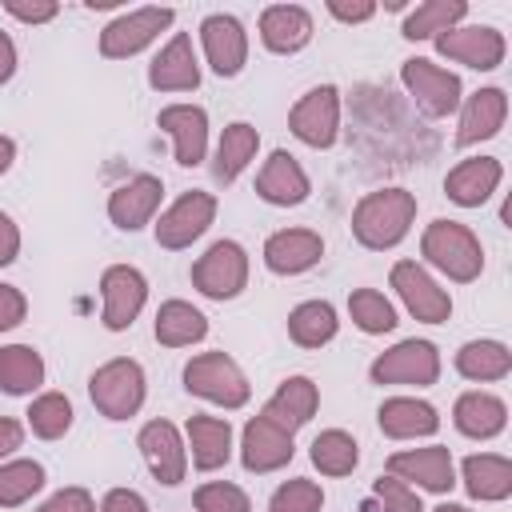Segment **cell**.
<instances>
[{"mask_svg":"<svg viewBox=\"0 0 512 512\" xmlns=\"http://www.w3.org/2000/svg\"><path fill=\"white\" fill-rule=\"evenodd\" d=\"M348 312H352V324H356L360 332H368V336H384V332L396 328V308H392V300H388L384 292H376V288H356V292L348 296Z\"/></svg>","mask_w":512,"mask_h":512,"instance_id":"38","label":"cell"},{"mask_svg":"<svg viewBox=\"0 0 512 512\" xmlns=\"http://www.w3.org/2000/svg\"><path fill=\"white\" fill-rule=\"evenodd\" d=\"M24 316H28V300H24V292L12 288V284H0V332L16 328Z\"/></svg>","mask_w":512,"mask_h":512,"instance_id":"46","label":"cell"},{"mask_svg":"<svg viewBox=\"0 0 512 512\" xmlns=\"http://www.w3.org/2000/svg\"><path fill=\"white\" fill-rule=\"evenodd\" d=\"M288 128L296 140H304L308 148H332L340 136V92L332 84L308 88L292 112H288Z\"/></svg>","mask_w":512,"mask_h":512,"instance_id":"9","label":"cell"},{"mask_svg":"<svg viewBox=\"0 0 512 512\" xmlns=\"http://www.w3.org/2000/svg\"><path fill=\"white\" fill-rule=\"evenodd\" d=\"M176 20L172 8H132L124 16H116L104 32H100V56L108 60H128L136 52H144L160 32H168Z\"/></svg>","mask_w":512,"mask_h":512,"instance_id":"8","label":"cell"},{"mask_svg":"<svg viewBox=\"0 0 512 512\" xmlns=\"http://www.w3.org/2000/svg\"><path fill=\"white\" fill-rule=\"evenodd\" d=\"M16 256H20V228L12 224L8 212H0V268L12 264Z\"/></svg>","mask_w":512,"mask_h":512,"instance_id":"49","label":"cell"},{"mask_svg":"<svg viewBox=\"0 0 512 512\" xmlns=\"http://www.w3.org/2000/svg\"><path fill=\"white\" fill-rule=\"evenodd\" d=\"M392 288L400 292L404 308L424 324H444L452 316V296L416 260H396L392 264Z\"/></svg>","mask_w":512,"mask_h":512,"instance_id":"12","label":"cell"},{"mask_svg":"<svg viewBox=\"0 0 512 512\" xmlns=\"http://www.w3.org/2000/svg\"><path fill=\"white\" fill-rule=\"evenodd\" d=\"M452 424L472 440H492L508 424V404L492 392H464L452 408Z\"/></svg>","mask_w":512,"mask_h":512,"instance_id":"28","label":"cell"},{"mask_svg":"<svg viewBox=\"0 0 512 512\" xmlns=\"http://www.w3.org/2000/svg\"><path fill=\"white\" fill-rule=\"evenodd\" d=\"M192 284L208 300H232L248 284V252L236 240H216L196 264H192Z\"/></svg>","mask_w":512,"mask_h":512,"instance_id":"7","label":"cell"},{"mask_svg":"<svg viewBox=\"0 0 512 512\" xmlns=\"http://www.w3.org/2000/svg\"><path fill=\"white\" fill-rule=\"evenodd\" d=\"M456 372L464 380L488 384V380H504L512 372V352L500 340H468L456 352Z\"/></svg>","mask_w":512,"mask_h":512,"instance_id":"34","label":"cell"},{"mask_svg":"<svg viewBox=\"0 0 512 512\" xmlns=\"http://www.w3.org/2000/svg\"><path fill=\"white\" fill-rule=\"evenodd\" d=\"M20 444H24V424L12 416H0V460L12 456Z\"/></svg>","mask_w":512,"mask_h":512,"instance_id":"50","label":"cell"},{"mask_svg":"<svg viewBox=\"0 0 512 512\" xmlns=\"http://www.w3.org/2000/svg\"><path fill=\"white\" fill-rule=\"evenodd\" d=\"M156 124L172 136L180 168H196L204 160V152H208V112L200 104H168V108H160Z\"/></svg>","mask_w":512,"mask_h":512,"instance_id":"19","label":"cell"},{"mask_svg":"<svg viewBox=\"0 0 512 512\" xmlns=\"http://www.w3.org/2000/svg\"><path fill=\"white\" fill-rule=\"evenodd\" d=\"M200 44H204V56L212 64L216 76H236L248 60V32L236 16L228 12H212L204 16L200 24Z\"/></svg>","mask_w":512,"mask_h":512,"instance_id":"16","label":"cell"},{"mask_svg":"<svg viewBox=\"0 0 512 512\" xmlns=\"http://www.w3.org/2000/svg\"><path fill=\"white\" fill-rule=\"evenodd\" d=\"M328 12H332L336 20H344V24H364V20H372V16H376V4H368V0H356V4L332 0V4H328Z\"/></svg>","mask_w":512,"mask_h":512,"instance_id":"48","label":"cell"},{"mask_svg":"<svg viewBox=\"0 0 512 512\" xmlns=\"http://www.w3.org/2000/svg\"><path fill=\"white\" fill-rule=\"evenodd\" d=\"M500 180H504V168H500L496 156H472V160H460V164L448 172L444 192H448V200L460 204V208H480V204L500 188Z\"/></svg>","mask_w":512,"mask_h":512,"instance_id":"24","label":"cell"},{"mask_svg":"<svg viewBox=\"0 0 512 512\" xmlns=\"http://www.w3.org/2000/svg\"><path fill=\"white\" fill-rule=\"evenodd\" d=\"M28 428L32 436L40 440H60L68 428H72V404L64 392H40L32 404H28Z\"/></svg>","mask_w":512,"mask_h":512,"instance_id":"39","label":"cell"},{"mask_svg":"<svg viewBox=\"0 0 512 512\" xmlns=\"http://www.w3.org/2000/svg\"><path fill=\"white\" fill-rule=\"evenodd\" d=\"M160 196H164L160 176L140 172V176L124 180L120 188H112V196H108V220L116 228H124V232H136V228L152 224V216L160 208Z\"/></svg>","mask_w":512,"mask_h":512,"instance_id":"18","label":"cell"},{"mask_svg":"<svg viewBox=\"0 0 512 512\" xmlns=\"http://www.w3.org/2000/svg\"><path fill=\"white\" fill-rule=\"evenodd\" d=\"M140 452H144V464H148V472L160 480V484H168V488H176L180 480H184V472H188V448H184V440H180V432H176V424L172 420H148L144 428H140Z\"/></svg>","mask_w":512,"mask_h":512,"instance_id":"15","label":"cell"},{"mask_svg":"<svg viewBox=\"0 0 512 512\" xmlns=\"http://www.w3.org/2000/svg\"><path fill=\"white\" fill-rule=\"evenodd\" d=\"M336 328H340V320L328 300H304L288 312V336L300 348H324L336 336Z\"/></svg>","mask_w":512,"mask_h":512,"instance_id":"35","label":"cell"},{"mask_svg":"<svg viewBox=\"0 0 512 512\" xmlns=\"http://www.w3.org/2000/svg\"><path fill=\"white\" fill-rule=\"evenodd\" d=\"M464 472V488L472 500H508L512 496V460L496 456V452H476L460 464Z\"/></svg>","mask_w":512,"mask_h":512,"instance_id":"30","label":"cell"},{"mask_svg":"<svg viewBox=\"0 0 512 512\" xmlns=\"http://www.w3.org/2000/svg\"><path fill=\"white\" fill-rule=\"evenodd\" d=\"M400 80H404L408 96L416 100V108L424 116H432V120H444V116H452L460 108V92H464L460 76L440 68V64H432V60H424V56L404 60L400 64Z\"/></svg>","mask_w":512,"mask_h":512,"instance_id":"5","label":"cell"},{"mask_svg":"<svg viewBox=\"0 0 512 512\" xmlns=\"http://www.w3.org/2000/svg\"><path fill=\"white\" fill-rule=\"evenodd\" d=\"M320 508H324V492L316 480H304V476L284 480L268 500V512H320Z\"/></svg>","mask_w":512,"mask_h":512,"instance_id":"41","label":"cell"},{"mask_svg":"<svg viewBox=\"0 0 512 512\" xmlns=\"http://www.w3.org/2000/svg\"><path fill=\"white\" fill-rule=\"evenodd\" d=\"M308 192H312V184H308V172L300 168V160L292 152L276 148L256 176V196L276 208H296L308 200Z\"/></svg>","mask_w":512,"mask_h":512,"instance_id":"20","label":"cell"},{"mask_svg":"<svg viewBox=\"0 0 512 512\" xmlns=\"http://www.w3.org/2000/svg\"><path fill=\"white\" fill-rule=\"evenodd\" d=\"M44 488V468L36 460H8L0 464V508H20Z\"/></svg>","mask_w":512,"mask_h":512,"instance_id":"40","label":"cell"},{"mask_svg":"<svg viewBox=\"0 0 512 512\" xmlns=\"http://www.w3.org/2000/svg\"><path fill=\"white\" fill-rule=\"evenodd\" d=\"M196 512H252L244 488L228 484V480H212V484H200L196 496H192Z\"/></svg>","mask_w":512,"mask_h":512,"instance_id":"42","label":"cell"},{"mask_svg":"<svg viewBox=\"0 0 512 512\" xmlns=\"http://www.w3.org/2000/svg\"><path fill=\"white\" fill-rule=\"evenodd\" d=\"M372 492H376V508H368V512H424L420 508V496L412 492V484H404V480H396V476H380L376 484H372Z\"/></svg>","mask_w":512,"mask_h":512,"instance_id":"43","label":"cell"},{"mask_svg":"<svg viewBox=\"0 0 512 512\" xmlns=\"http://www.w3.org/2000/svg\"><path fill=\"white\" fill-rule=\"evenodd\" d=\"M388 476L416 484L424 492H452L456 484V464L452 452L444 444H428V448H404L388 456Z\"/></svg>","mask_w":512,"mask_h":512,"instance_id":"13","label":"cell"},{"mask_svg":"<svg viewBox=\"0 0 512 512\" xmlns=\"http://www.w3.org/2000/svg\"><path fill=\"white\" fill-rule=\"evenodd\" d=\"M152 332H156V344H164V348H188V344H200L208 336V320L188 300H164L156 308Z\"/></svg>","mask_w":512,"mask_h":512,"instance_id":"32","label":"cell"},{"mask_svg":"<svg viewBox=\"0 0 512 512\" xmlns=\"http://www.w3.org/2000/svg\"><path fill=\"white\" fill-rule=\"evenodd\" d=\"M44 384V360L32 344H8L0 348V392L8 396H32Z\"/></svg>","mask_w":512,"mask_h":512,"instance_id":"33","label":"cell"},{"mask_svg":"<svg viewBox=\"0 0 512 512\" xmlns=\"http://www.w3.org/2000/svg\"><path fill=\"white\" fill-rule=\"evenodd\" d=\"M96 512H148V504H144V496L132 492V488H112V492L100 500Z\"/></svg>","mask_w":512,"mask_h":512,"instance_id":"47","label":"cell"},{"mask_svg":"<svg viewBox=\"0 0 512 512\" xmlns=\"http://www.w3.org/2000/svg\"><path fill=\"white\" fill-rule=\"evenodd\" d=\"M12 160H16V144L8 136H0V176L12 168Z\"/></svg>","mask_w":512,"mask_h":512,"instance_id":"52","label":"cell"},{"mask_svg":"<svg viewBox=\"0 0 512 512\" xmlns=\"http://www.w3.org/2000/svg\"><path fill=\"white\" fill-rule=\"evenodd\" d=\"M312 464L324 472V476H348L356 464H360V448H356V440L348 436V432H340V428H328V432H320L316 440H312Z\"/></svg>","mask_w":512,"mask_h":512,"instance_id":"37","label":"cell"},{"mask_svg":"<svg viewBox=\"0 0 512 512\" xmlns=\"http://www.w3.org/2000/svg\"><path fill=\"white\" fill-rule=\"evenodd\" d=\"M184 388L208 404L220 408H244L252 396L248 376L240 372V364L228 352H200L184 364Z\"/></svg>","mask_w":512,"mask_h":512,"instance_id":"3","label":"cell"},{"mask_svg":"<svg viewBox=\"0 0 512 512\" xmlns=\"http://www.w3.org/2000/svg\"><path fill=\"white\" fill-rule=\"evenodd\" d=\"M16 72V44L8 32H0V84H8Z\"/></svg>","mask_w":512,"mask_h":512,"instance_id":"51","label":"cell"},{"mask_svg":"<svg viewBox=\"0 0 512 512\" xmlns=\"http://www.w3.org/2000/svg\"><path fill=\"white\" fill-rule=\"evenodd\" d=\"M4 12L24 24H48L60 12V4L56 0H4Z\"/></svg>","mask_w":512,"mask_h":512,"instance_id":"44","label":"cell"},{"mask_svg":"<svg viewBox=\"0 0 512 512\" xmlns=\"http://www.w3.org/2000/svg\"><path fill=\"white\" fill-rule=\"evenodd\" d=\"M256 148H260V132L252 124H244V120H232L220 132V144H216V160H212L216 184H232L256 160Z\"/></svg>","mask_w":512,"mask_h":512,"instance_id":"31","label":"cell"},{"mask_svg":"<svg viewBox=\"0 0 512 512\" xmlns=\"http://www.w3.org/2000/svg\"><path fill=\"white\" fill-rule=\"evenodd\" d=\"M216 220V196L212 192H184L180 200H172L160 220H156V244L168 252L192 248V240H200L208 232V224Z\"/></svg>","mask_w":512,"mask_h":512,"instance_id":"10","label":"cell"},{"mask_svg":"<svg viewBox=\"0 0 512 512\" xmlns=\"http://www.w3.org/2000/svg\"><path fill=\"white\" fill-rule=\"evenodd\" d=\"M260 40L268 52L292 56L312 40V16L300 4H272L260 12Z\"/></svg>","mask_w":512,"mask_h":512,"instance_id":"25","label":"cell"},{"mask_svg":"<svg viewBox=\"0 0 512 512\" xmlns=\"http://www.w3.org/2000/svg\"><path fill=\"white\" fill-rule=\"evenodd\" d=\"M412 220H416V196L408 188H380L352 208V236L364 248L384 252L408 236Z\"/></svg>","mask_w":512,"mask_h":512,"instance_id":"1","label":"cell"},{"mask_svg":"<svg viewBox=\"0 0 512 512\" xmlns=\"http://www.w3.org/2000/svg\"><path fill=\"white\" fill-rule=\"evenodd\" d=\"M36 512H96V504H92V496H88L84 488H60V492L48 496Z\"/></svg>","mask_w":512,"mask_h":512,"instance_id":"45","label":"cell"},{"mask_svg":"<svg viewBox=\"0 0 512 512\" xmlns=\"http://www.w3.org/2000/svg\"><path fill=\"white\" fill-rule=\"evenodd\" d=\"M508 120V96L504 88H476L464 108H460V128H456V144L468 148V144H480V140H492Z\"/></svg>","mask_w":512,"mask_h":512,"instance_id":"23","label":"cell"},{"mask_svg":"<svg viewBox=\"0 0 512 512\" xmlns=\"http://www.w3.org/2000/svg\"><path fill=\"white\" fill-rule=\"evenodd\" d=\"M88 396L96 404L100 416L108 420H128L144 408V396H148V384H144V368L128 356H116L108 364H100L88 380Z\"/></svg>","mask_w":512,"mask_h":512,"instance_id":"4","label":"cell"},{"mask_svg":"<svg viewBox=\"0 0 512 512\" xmlns=\"http://www.w3.org/2000/svg\"><path fill=\"white\" fill-rule=\"evenodd\" d=\"M372 384H412L428 388L440 380V352L432 340H400L396 348L380 352L368 368Z\"/></svg>","mask_w":512,"mask_h":512,"instance_id":"6","label":"cell"},{"mask_svg":"<svg viewBox=\"0 0 512 512\" xmlns=\"http://www.w3.org/2000/svg\"><path fill=\"white\" fill-rule=\"evenodd\" d=\"M376 420H380V432L392 440H416V436H432L440 428L436 408L416 396H388L380 404Z\"/></svg>","mask_w":512,"mask_h":512,"instance_id":"26","label":"cell"},{"mask_svg":"<svg viewBox=\"0 0 512 512\" xmlns=\"http://www.w3.org/2000/svg\"><path fill=\"white\" fill-rule=\"evenodd\" d=\"M468 16L464 0H424L408 20H404V36L408 40H428V36H444L448 28H456Z\"/></svg>","mask_w":512,"mask_h":512,"instance_id":"36","label":"cell"},{"mask_svg":"<svg viewBox=\"0 0 512 512\" xmlns=\"http://www.w3.org/2000/svg\"><path fill=\"white\" fill-rule=\"evenodd\" d=\"M432 512H472V508H464V504H440V508H432Z\"/></svg>","mask_w":512,"mask_h":512,"instance_id":"53","label":"cell"},{"mask_svg":"<svg viewBox=\"0 0 512 512\" xmlns=\"http://www.w3.org/2000/svg\"><path fill=\"white\" fill-rule=\"evenodd\" d=\"M100 300H104V328L108 332H124L136 324V316L144 312V300H148V280L140 268L132 264H112L104 268L100 276Z\"/></svg>","mask_w":512,"mask_h":512,"instance_id":"11","label":"cell"},{"mask_svg":"<svg viewBox=\"0 0 512 512\" xmlns=\"http://www.w3.org/2000/svg\"><path fill=\"white\" fill-rule=\"evenodd\" d=\"M320 256H324V240L312 228H280L264 240V264L276 276H300L312 264H320Z\"/></svg>","mask_w":512,"mask_h":512,"instance_id":"21","label":"cell"},{"mask_svg":"<svg viewBox=\"0 0 512 512\" xmlns=\"http://www.w3.org/2000/svg\"><path fill=\"white\" fill-rule=\"evenodd\" d=\"M188 448L200 472H216L232 456V424L220 416H188Z\"/></svg>","mask_w":512,"mask_h":512,"instance_id":"29","label":"cell"},{"mask_svg":"<svg viewBox=\"0 0 512 512\" xmlns=\"http://www.w3.org/2000/svg\"><path fill=\"white\" fill-rule=\"evenodd\" d=\"M420 252L436 272H444L456 284L476 280L484 268V248H480L476 232L456 220H432L420 236Z\"/></svg>","mask_w":512,"mask_h":512,"instance_id":"2","label":"cell"},{"mask_svg":"<svg viewBox=\"0 0 512 512\" xmlns=\"http://www.w3.org/2000/svg\"><path fill=\"white\" fill-rule=\"evenodd\" d=\"M316 404H320L316 384H312L308 376H288V380L276 388V396L264 404L260 416H268V420L280 424L284 432H296V428H304V424L316 416Z\"/></svg>","mask_w":512,"mask_h":512,"instance_id":"27","label":"cell"},{"mask_svg":"<svg viewBox=\"0 0 512 512\" xmlns=\"http://www.w3.org/2000/svg\"><path fill=\"white\" fill-rule=\"evenodd\" d=\"M296 444H292V432H284L280 424H272L268 416H252L244 424V436H240V460L248 472L264 476V472H276L292 460Z\"/></svg>","mask_w":512,"mask_h":512,"instance_id":"17","label":"cell"},{"mask_svg":"<svg viewBox=\"0 0 512 512\" xmlns=\"http://www.w3.org/2000/svg\"><path fill=\"white\" fill-rule=\"evenodd\" d=\"M436 52L476 72H492L500 68L508 44H504V32H496L492 24H464V28H448L444 36H436Z\"/></svg>","mask_w":512,"mask_h":512,"instance_id":"14","label":"cell"},{"mask_svg":"<svg viewBox=\"0 0 512 512\" xmlns=\"http://www.w3.org/2000/svg\"><path fill=\"white\" fill-rule=\"evenodd\" d=\"M148 84L156 92H192V88H200V64H196V52H192V36L188 32H176L152 56Z\"/></svg>","mask_w":512,"mask_h":512,"instance_id":"22","label":"cell"}]
</instances>
